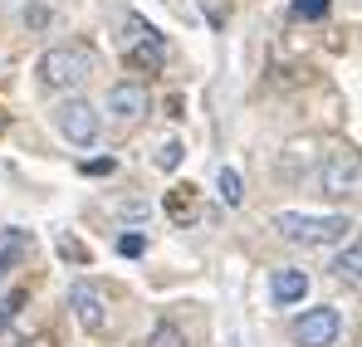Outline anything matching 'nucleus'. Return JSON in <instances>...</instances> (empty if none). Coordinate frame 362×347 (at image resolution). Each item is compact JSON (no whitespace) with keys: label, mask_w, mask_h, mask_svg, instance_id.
I'll list each match as a JSON object with an SVG mask.
<instances>
[{"label":"nucleus","mask_w":362,"mask_h":347,"mask_svg":"<svg viewBox=\"0 0 362 347\" xmlns=\"http://www.w3.org/2000/svg\"><path fill=\"white\" fill-rule=\"evenodd\" d=\"M274 230L294 245H338L343 235L353 230L348 216H308V211H279L274 216Z\"/></svg>","instance_id":"1"},{"label":"nucleus","mask_w":362,"mask_h":347,"mask_svg":"<svg viewBox=\"0 0 362 347\" xmlns=\"http://www.w3.org/2000/svg\"><path fill=\"white\" fill-rule=\"evenodd\" d=\"M88 73H93V54L78 45H59V49L40 54V83L45 88H78Z\"/></svg>","instance_id":"2"},{"label":"nucleus","mask_w":362,"mask_h":347,"mask_svg":"<svg viewBox=\"0 0 362 347\" xmlns=\"http://www.w3.org/2000/svg\"><path fill=\"white\" fill-rule=\"evenodd\" d=\"M54 127H59L64 142H74V147H93L98 132H103V117H98L93 103H83V98H64L59 108H54Z\"/></svg>","instance_id":"3"},{"label":"nucleus","mask_w":362,"mask_h":347,"mask_svg":"<svg viewBox=\"0 0 362 347\" xmlns=\"http://www.w3.org/2000/svg\"><path fill=\"white\" fill-rule=\"evenodd\" d=\"M343 338V313L338 308H308L294 323V343L299 347H333Z\"/></svg>","instance_id":"4"},{"label":"nucleus","mask_w":362,"mask_h":347,"mask_svg":"<svg viewBox=\"0 0 362 347\" xmlns=\"http://www.w3.org/2000/svg\"><path fill=\"white\" fill-rule=\"evenodd\" d=\"M69 308H74V318H78L83 333H103V328H108V298L98 289L74 284V289H69Z\"/></svg>","instance_id":"5"},{"label":"nucleus","mask_w":362,"mask_h":347,"mask_svg":"<svg viewBox=\"0 0 362 347\" xmlns=\"http://www.w3.org/2000/svg\"><path fill=\"white\" fill-rule=\"evenodd\" d=\"M127 59H132V64H152V69H162V64H167V49H162V40H157V30H152V25L127 20Z\"/></svg>","instance_id":"6"},{"label":"nucleus","mask_w":362,"mask_h":347,"mask_svg":"<svg viewBox=\"0 0 362 347\" xmlns=\"http://www.w3.org/2000/svg\"><path fill=\"white\" fill-rule=\"evenodd\" d=\"M323 196H333V201L358 196V157L353 152H343V157H333L323 167Z\"/></svg>","instance_id":"7"},{"label":"nucleus","mask_w":362,"mask_h":347,"mask_svg":"<svg viewBox=\"0 0 362 347\" xmlns=\"http://www.w3.org/2000/svg\"><path fill=\"white\" fill-rule=\"evenodd\" d=\"M308 284H313V279H308L303 269L284 264V269H274V274H269V298H274L279 308H289V303H303V298H308Z\"/></svg>","instance_id":"8"},{"label":"nucleus","mask_w":362,"mask_h":347,"mask_svg":"<svg viewBox=\"0 0 362 347\" xmlns=\"http://www.w3.org/2000/svg\"><path fill=\"white\" fill-rule=\"evenodd\" d=\"M108 113L118 117V122H137V117L147 113V88L142 83H113L108 88Z\"/></svg>","instance_id":"9"},{"label":"nucleus","mask_w":362,"mask_h":347,"mask_svg":"<svg viewBox=\"0 0 362 347\" xmlns=\"http://www.w3.org/2000/svg\"><path fill=\"white\" fill-rule=\"evenodd\" d=\"M216 191H221V201H226V206H240V201H245L240 172H235V167H221V172H216Z\"/></svg>","instance_id":"10"},{"label":"nucleus","mask_w":362,"mask_h":347,"mask_svg":"<svg viewBox=\"0 0 362 347\" xmlns=\"http://www.w3.org/2000/svg\"><path fill=\"white\" fill-rule=\"evenodd\" d=\"M358 264H362V249H358V245H348V249L338 254L333 274H338V279H348V284H358Z\"/></svg>","instance_id":"11"},{"label":"nucleus","mask_w":362,"mask_h":347,"mask_svg":"<svg viewBox=\"0 0 362 347\" xmlns=\"http://www.w3.org/2000/svg\"><path fill=\"white\" fill-rule=\"evenodd\" d=\"M152 347H186V338L177 333V323H157L152 328Z\"/></svg>","instance_id":"12"},{"label":"nucleus","mask_w":362,"mask_h":347,"mask_svg":"<svg viewBox=\"0 0 362 347\" xmlns=\"http://www.w3.org/2000/svg\"><path fill=\"white\" fill-rule=\"evenodd\" d=\"M328 5H333V0H294V15H299V20H323Z\"/></svg>","instance_id":"13"},{"label":"nucleus","mask_w":362,"mask_h":347,"mask_svg":"<svg viewBox=\"0 0 362 347\" xmlns=\"http://www.w3.org/2000/svg\"><path fill=\"white\" fill-rule=\"evenodd\" d=\"M142 249H147V240H142L137 230H132V235H122V240H118V254H127V259H137Z\"/></svg>","instance_id":"14"},{"label":"nucleus","mask_w":362,"mask_h":347,"mask_svg":"<svg viewBox=\"0 0 362 347\" xmlns=\"http://www.w3.org/2000/svg\"><path fill=\"white\" fill-rule=\"evenodd\" d=\"M83 172H88V176H113V172H118V162H113V157H93V162H83Z\"/></svg>","instance_id":"15"},{"label":"nucleus","mask_w":362,"mask_h":347,"mask_svg":"<svg viewBox=\"0 0 362 347\" xmlns=\"http://www.w3.org/2000/svg\"><path fill=\"white\" fill-rule=\"evenodd\" d=\"M177 162H181V147H177V142H167V147L157 152V167H162V172H172Z\"/></svg>","instance_id":"16"},{"label":"nucleus","mask_w":362,"mask_h":347,"mask_svg":"<svg viewBox=\"0 0 362 347\" xmlns=\"http://www.w3.org/2000/svg\"><path fill=\"white\" fill-rule=\"evenodd\" d=\"M59 254H64V259H83V245H74V240H64V245H59Z\"/></svg>","instance_id":"17"},{"label":"nucleus","mask_w":362,"mask_h":347,"mask_svg":"<svg viewBox=\"0 0 362 347\" xmlns=\"http://www.w3.org/2000/svg\"><path fill=\"white\" fill-rule=\"evenodd\" d=\"M5 269H10V254L0 249V284H5Z\"/></svg>","instance_id":"18"}]
</instances>
